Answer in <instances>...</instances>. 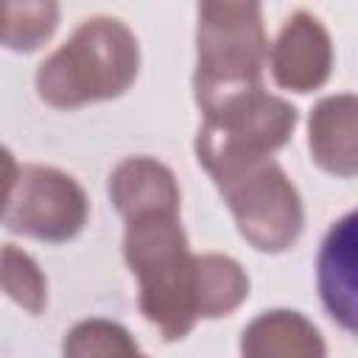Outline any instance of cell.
<instances>
[{
    "label": "cell",
    "instance_id": "cell-1",
    "mask_svg": "<svg viewBox=\"0 0 358 358\" xmlns=\"http://www.w3.org/2000/svg\"><path fill=\"white\" fill-rule=\"evenodd\" d=\"M123 255L140 282V310L168 341L185 338L196 319V257L179 213H145L126 221Z\"/></svg>",
    "mask_w": 358,
    "mask_h": 358
},
{
    "label": "cell",
    "instance_id": "cell-2",
    "mask_svg": "<svg viewBox=\"0 0 358 358\" xmlns=\"http://www.w3.org/2000/svg\"><path fill=\"white\" fill-rule=\"evenodd\" d=\"M140 64L134 34L112 17L84 20L36 70L39 98L56 109L123 95Z\"/></svg>",
    "mask_w": 358,
    "mask_h": 358
},
{
    "label": "cell",
    "instance_id": "cell-3",
    "mask_svg": "<svg viewBox=\"0 0 358 358\" xmlns=\"http://www.w3.org/2000/svg\"><path fill=\"white\" fill-rule=\"evenodd\" d=\"M296 126V109L263 87L218 101L204 112L196 154L221 187L232 176L266 162L282 148Z\"/></svg>",
    "mask_w": 358,
    "mask_h": 358
},
{
    "label": "cell",
    "instance_id": "cell-4",
    "mask_svg": "<svg viewBox=\"0 0 358 358\" xmlns=\"http://www.w3.org/2000/svg\"><path fill=\"white\" fill-rule=\"evenodd\" d=\"M268 62V39L257 3H201L196 31V103L201 112L218 101L257 90Z\"/></svg>",
    "mask_w": 358,
    "mask_h": 358
},
{
    "label": "cell",
    "instance_id": "cell-5",
    "mask_svg": "<svg viewBox=\"0 0 358 358\" xmlns=\"http://www.w3.org/2000/svg\"><path fill=\"white\" fill-rule=\"evenodd\" d=\"M241 235L260 252H282L302 232V201L285 171L266 159L218 187Z\"/></svg>",
    "mask_w": 358,
    "mask_h": 358
},
{
    "label": "cell",
    "instance_id": "cell-6",
    "mask_svg": "<svg viewBox=\"0 0 358 358\" xmlns=\"http://www.w3.org/2000/svg\"><path fill=\"white\" fill-rule=\"evenodd\" d=\"M87 210V196L73 176L45 165H25L0 224L17 235L62 243L84 229Z\"/></svg>",
    "mask_w": 358,
    "mask_h": 358
},
{
    "label": "cell",
    "instance_id": "cell-7",
    "mask_svg": "<svg viewBox=\"0 0 358 358\" xmlns=\"http://www.w3.org/2000/svg\"><path fill=\"white\" fill-rule=\"evenodd\" d=\"M330 67L333 45L324 25L308 11L291 14L271 48L274 81L291 92H310L327 81Z\"/></svg>",
    "mask_w": 358,
    "mask_h": 358
},
{
    "label": "cell",
    "instance_id": "cell-8",
    "mask_svg": "<svg viewBox=\"0 0 358 358\" xmlns=\"http://www.w3.org/2000/svg\"><path fill=\"white\" fill-rule=\"evenodd\" d=\"M355 95H333L316 103L308 123V145L313 159L344 179L358 171V126H355Z\"/></svg>",
    "mask_w": 358,
    "mask_h": 358
},
{
    "label": "cell",
    "instance_id": "cell-9",
    "mask_svg": "<svg viewBox=\"0 0 358 358\" xmlns=\"http://www.w3.org/2000/svg\"><path fill=\"white\" fill-rule=\"evenodd\" d=\"M109 199L126 221L145 213H179L176 179L151 157L123 159L109 176Z\"/></svg>",
    "mask_w": 358,
    "mask_h": 358
},
{
    "label": "cell",
    "instance_id": "cell-10",
    "mask_svg": "<svg viewBox=\"0 0 358 358\" xmlns=\"http://www.w3.org/2000/svg\"><path fill=\"white\" fill-rule=\"evenodd\" d=\"M319 291L330 316L355 330V213H347L322 243Z\"/></svg>",
    "mask_w": 358,
    "mask_h": 358
},
{
    "label": "cell",
    "instance_id": "cell-11",
    "mask_svg": "<svg viewBox=\"0 0 358 358\" xmlns=\"http://www.w3.org/2000/svg\"><path fill=\"white\" fill-rule=\"evenodd\" d=\"M243 358H324L319 330L296 310L260 313L241 338Z\"/></svg>",
    "mask_w": 358,
    "mask_h": 358
},
{
    "label": "cell",
    "instance_id": "cell-12",
    "mask_svg": "<svg viewBox=\"0 0 358 358\" xmlns=\"http://www.w3.org/2000/svg\"><path fill=\"white\" fill-rule=\"evenodd\" d=\"M249 294V277L227 255L196 257V310L204 319L232 313Z\"/></svg>",
    "mask_w": 358,
    "mask_h": 358
},
{
    "label": "cell",
    "instance_id": "cell-13",
    "mask_svg": "<svg viewBox=\"0 0 358 358\" xmlns=\"http://www.w3.org/2000/svg\"><path fill=\"white\" fill-rule=\"evenodd\" d=\"M56 22V3H0V45L11 50H36L50 39Z\"/></svg>",
    "mask_w": 358,
    "mask_h": 358
},
{
    "label": "cell",
    "instance_id": "cell-14",
    "mask_svg": "<svg viewBox=\"0 0 358 358\" xmlns=\"http://www.w3.org/2000/svg\"><path fill=\"white\" fill-rule=\"evenodd\" d=\"M64 358H143V352L117 322L87 319L67 333Z\"/></svg>",
    "mask_w": 358,
    "mask_h": 358
},
{
    "label": "cell",
    "instance_id": "cell-15",
    "mask_svg": "<svg viewBox=\"0 0 358 358\" xmlns=\"http://www.w3.org/2000/svg\"><path fill=\"white\" fill-rule=\"evenodd\" d=\"M0 288L28 313H42L48 305V282L36 260L20 246L6 243L0 249Z\"/></svg>",
    "mask_w": 358,
    "mask_h": 358
},
{
    "label": "cell",
    "instance_id": "cell-16",
    "mask_svg": "<svg viewBox=\"0 0 358 358\" xmlns=\"http://www.w3.org/2000/svg\"><path fill=\"white\" fill-rule=\"evenodd\" d=\"M17 176H20V165H17L14 154L6 145H0V218L6 213V204L11 199V190L17 185Z\"/></svg>",
    "mask_w": 358,
    "mask_h": 358
},
{
    "label": "cell",
    "instance_id": "cell-17",
    "mask_svg": "<svg viewBox=\"0 0 358 358\" xmlns=\"http://www.w3.org/2000/svg\"><path fill=\"white\" fill-rule=\"evenodd\" d=\"M143 358H145V355H143Z\"/></svg>",
    "mask_w": 358,
    "mask_h": 358
}]
</instances>
